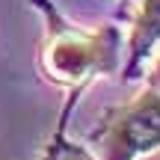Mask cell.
Instances as JSON below:
<instances>
[{
  "mask_svg": "<svg viewBox=\"0 0 160 160\" xmlns=\"http://www.w3.org/2000/svg\"><path fill=\"white\" fill-rule=\"evenodd\" d=\"M42 18L36 71L53 89L80 98L95 80L116 77L125 57V33L116 24L80 27L53 0H30Z\"/></svg>",
  "mask_w": 160,
  "mask_h": 160,
  "instance_id": "obj_1",
  "label": "cell"
},
{
  "mask_svg": "<svg viewBox=\"0 0 160 160\" xmlns=\"http://www.w3.org/2000/svg\"><path fill=\"white\" fill-rule=\"evenodd\" d=\"M89 148L98 160H142L160 151V95L151 86L101 113L89 131Z\"/></svg>",
  "mask_w": 160,
  "mask_h": 160,
  "instance_id": "obj_2",
  "label": "cell"
},
{
  "mask_svg": "<svg viewBox=\"0 0 160 160\" xmlns=\"http://www.w3.org/2000/svg\"><path fill=\"white\" fill-rule=\"evenodd\" d=\"M160 48V0H139L125 33V57H122V80H139Z\"/></svg>",
  "mask_w": 160,
  "mask_h": 160,
  "instance_id": "obj_3",
  "label": "cell"
},
{
  "mask_svg": "<svg viewBox=\"0 0 160 160\" xmlns=\"http://www.w3.org/2000/svg\"><path fill=\"white\" fill-rule=\"evenodd\" d=\"M74 107H77V98L65 95L62 110H59V119H57L51 137L45 139V145H42V151H39L36 160H98L89 145L74 142V139H68V133H65V125H68V116L74 113Z\"/></svg>",
  "mask_w": 160,
  "mask_h": 160,
  "instance_id": "obj_4",
  "label": "cell"
},
{
  "mask_svg": "<svg viewBox=\"0 0 160 160\" xmlns=\"http://www.w3.org/2000/svg\"><path fill=\"white\" fill-rule=\"evenodd\" d=\"M142 77H145V86H151V89L160 95V48L154 51V57L148 59V65H145Z\"/></svg>",
  "mask_w": 160,
  "mask_h": 160,
  "instance_id": "obj_5",
  "label": "cell"
}]
</instances>
